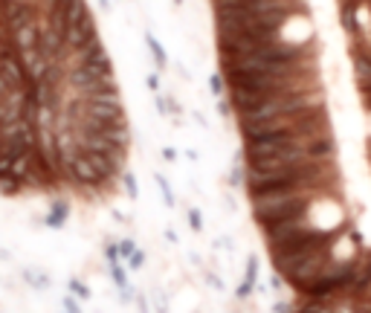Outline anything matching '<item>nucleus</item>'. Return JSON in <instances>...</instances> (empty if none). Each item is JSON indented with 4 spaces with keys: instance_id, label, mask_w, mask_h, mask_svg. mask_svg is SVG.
Here are the masks:
<instances>
[{
    "instance_id": "obj_2",
    "label": "nucleus",
    "mask_w": 371,
    "mask_h": 313,
    "mask_svg": "<svg viewBox=\"0 0 371 313\" xmlns=\"http://www.w3.org/2000/svg\"><path fill=\"white\" fill-rule=\"evenodd\" d=\"M340 3V9H357L360 3H365V0H336Z\"/></svg>"
},
{
    "instance_id": "obj_3",
    "label": "nucleus",
    "mask_w": 371,
    "mask_h": 313,
    "mask_svg": "<svg viewBox=\"0 0 371 313\" xmlns=\"http://www.w3.org/2000/svg\"><path fill=\"white\" fill-rule=\"evenodd\" d=\"M368 113H371V111H368Z\"/></svg>"
},
{
    "instance_id": "obj_1",
    "label": "nucleus",
    "mask_w": 371,
    "mask_h": 313,
    "mask_svg": "<svg viewBox=\"0 0 371 313\" xmlns=\"http://www.w3.org/2000/svg\"><path fill=\"white\" fill-rule=\"evenodd\" d=\"M313 194H299V197H281V200H252V215L258 221L261 232H270L276 226L293 221L313 218Z\"/></svg>"
}]
</instances>
